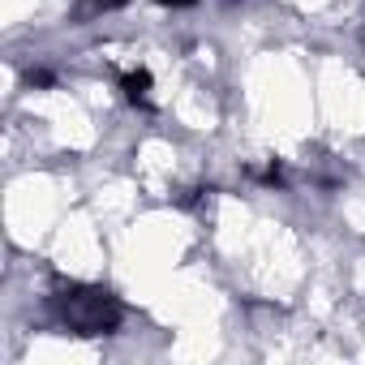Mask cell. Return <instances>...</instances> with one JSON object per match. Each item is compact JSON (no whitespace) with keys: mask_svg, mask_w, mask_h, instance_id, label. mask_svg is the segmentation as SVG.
I'll return each mask as SVG.
<instances>
[{"mask_svg":"<svg viewBox=\"0 0 365 365\" xmlns=\"http://www.w3.org/2000/svg\"><path fill=\"white\" fill-rule=\"evenodd\" d=\"M56 314L73 335H112L120 327V301L103 288H61L56 292Z\"/></svg>","mask_w":365,"mask_h":365,"instance_id":"obj_1","label":"cell"},{"mask_svg":"<svg viewBox=\"0 0 365 365\" xmlns=\"http://www.w3.org/2000/svg\"><path fill=\"white\" fill-rule=\"evenodd\" d=\"M120 86H125V95H129L133 103H146V91H150V73H125V78H120Z\"/></svg>","mask_w":365,"mask_h":365,"instance_id":"obj_2","label":"cell"},{"mask_svg":"<svg viewBox=\"0 0 365 365\" xmlns=\"http://www.w3.org/2000/svg\"><path fill=\"white\" fill-rule=\"evenodd\" d=\"M159 5H168V9H185V5H194V0H159Z\"/></svg>","mask_w":365,"mask_h":365,"instance_id":"obj_3","label":"cell"}]
</instances>
